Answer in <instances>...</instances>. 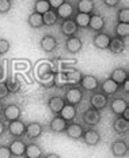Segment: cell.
I'll return each instance as SVG.
<instances>
[{
  "mask_svg": "<svg viewBox=\"0 0 129 158\" xmlns=\"http://www.w3.org/2000/svg\"><path fill=\"white\" fill-rule=\"evenodd\" d=\"M83 95H84V90H82L79 85H71L67 91L64 94V101L65 104L69 105H74V106H79L82 104V100H83Z\"/></svg>",
  "mask_w": 129,
  "mask_h": 158,
  "instance_id": "cell-1",
  "label": "cell"
},
{
  "mask_svg": "<svg viewBox=\"0 0 129 158\" xmlns=\"http://www.w3.org/2000/svg\"><path fill=\"white\" fill-rule=\"evenodd\" d=\"M79 86H80L82 90H86V91H88V93H94V91L99 90V81L94 75L84 74V75H82Z\"/></svg>",
  "mask_w": 129,
  "mask_h": 158,
  "instance_id": "cell-2",
  "label": "cell"
},
{
  "mask_svg": "<svg viewBox=\"0 0 129 158\" xmlns=\"http://www.w3.org/2000/svg\"><path fill=\"white\" fill-rule=\"evenodd\" d=\"M2 114H3V120L10 123V121L19 120L22 117V109L16 104H8L7 106L3 108Z\"/></svg>",
  "mask_w": 129,
  "mask_h": 158,
  "instance_id": "cell-3",
  "label": "cell"
},
{
  "mask_svg": "<svg viewBox=\"0 0 129 158\" xmlns=\"http://www.w3.org/2000/svg\"><path fill=\"white\" fill-rule=\"evenodd\" d=\"M7 131H8V134L14 138V139H21V138L25 136L26 123L25 121H22L21 118H19V120H15V121H10L8 127H7Z\"/></svg>",
  "mask_w": 129,
  "mask_h": 158,
  "instance_id": "cell-4",
  "label": "cell"
},
{
  "mask_svg": "<svg viewBox=\"0 0 129 158\" xmlns=\"http://www.w3.org/2000/svg\"><path fill=\"white\" fill-rule=\"evenodd\" d=\"M109 104V97L105 95L102 91H94L90 97V106L97 110H103Z\"/></svg>",
  "mask_w": 129,
  "mask_h": 158,
  "instance_id": "cell-5",
  "label": "cell"
},
{
  "mask_svg": "<svg viewBox=\"0 0 129 158\" xmlns=\"http://www.w3.org/2000/svg\"><path fill=\"white\" fill-rule=\"evenodd\" d=\"M82 118H83V123L86 124V126L95 127L97 124H99V121H101V112L90 106L83 112Z\"/></svg>",
  "mask_w": 129,
  "mask_h": 158,
  "instance_id": "cell-6",
  "label": "cell"
},
{
  "mask_svg": "<svg viewBox=\"0 0 129 158\" xmlns=\"http://www.w3.org/2000/svg\"><path fill=\"white\" fill-rule=\"evenodd\" d=\"M42 132H44V127H42V124L38 123V121H31V123L26 124L25 136L29 140H37L42 135Z\"/></svg>",
  "mask_w": 129,
  "mask_h": 158,
  "instance_id": "cell-7",
  "label": "cell"
},
{
  "mask_svg": "<svg viewBox=\"0 0 129 158\" xmlns=\"http://www.w3.org/2000/svg\"><path fill=\"white\" fill-rule=\"evenodd\" d=\"M54 11H56V15H57V18L60 19V21L71 19V18H74V15H75V7L69 2H67V0L62 3L60 7L56 8Z\"/></svg>",
  "mask_w": 129,
  "mask_h": 158,
  "instance_id": "cell-8",
  "label": "cell"
},
{
  "mask_svg": "<svg viewBox=\"0 0 129 158\" xmlns=\"http://www.w3.org/2000/svg\"><path fill=\"white\" fill-rule=\"evenodd\" d=\"M82 139L87 146H97L101 142V134L94 127H88L87 130H84Z\"/></svg>",
  "mask_w": 129,
  "mask_h": 158,
  "instance_id": "cell-9",
  "label": "cell"
},
{
  "mask_svg": "<svg viewBox=\"0 0 129 158\" xmlns=\"http://www.w3.org/2000/svg\"><path fill=\"white\" fill-rule=\"evenodd\" d=\"M110 151L114 157L120 158V157H125L128 154V142L125 139H117L111 143L110 146Z\"/></svg>",
  "mask_w": 129,
  "mask_h": 158,
  "instance_id": "cell-10",
  "label": "cell"
},
{
  "mask_svg": "<svg viewBox=\"0 0 129 158\" xmlns=\"http://www.w3.org/2000/svg\"><path fill=\"white\" fill-rule=\"evenodd\" d=\"M64 132L68 135V138L78 140V139H82V136H83L84 128H83V126H82V124L71 121V123H68V126H67V128H65Z\"/></svg>",
  "mask_w": 129,
  "mask_h": 158,
  "instance_id": "cell-11",
  "label": "cell"
},
{
  "mask_svg": "<svg viewBox=\"0 0 129 158\" xmlns=\"http://www.w3.org/2000/svg\"><path fill=\"white\" fill-rule=\"evenodd\" d=\"M120 87L121 86H118V85L115 83L113 79H110V78L105 79L102 83H99V89H101V91L105 95H107V97L115 95V94H117V91L120 90Z\"/></svg>",
  "mask_w": 129,
  "mask_h": 158,
  "instance_id": "cell-12",
  "label": "cell"
},
{
  "mask_svg": "<svg viewBox=\"0 0 129 158\" xmlns=\"http://www.w3.org/2000/svg\"><path fill=\"white\" fill-rule=\"evenodd\" d=\"M26 144L22 139H14L8 143V149L11 151L12 157H16V158H21V157H25V151H26Z\"/></svg>",
  "mask_w": 129,
  "mask_h": 158,
  "instance_id": "cell-13",
  "label": "cell"
},
{
  "mask_svg": "<svg viewBox=\"0 0 129 158\" xmlns=\"http://www.w3.org/2000/svg\"><path fill=\"white\" fill-rule=\"evenodd\" d=\"M105 26H106V21L101 14H91L90 15V22H88V29H91L92 31L99 33L103 31Z\"/></svg>",
  "mask_w": 129,
  "mask_h": 158,
  "instance_id": "cell-14",
  "label": "cell"
},
{
  "mask_svg": "<svg viewBox=\"0 0 129 158\" xmlns=\"http://www.w3.org/2000/svg\"><path fill=\"white\" fill-rule=\"evenodd\" d=\"M83 48V41L78 37V35H71L65 41V49L72 55H76L82 51Z\"/></svg>",
  "mask_w": 129,
  "mask_h": 158,
  "instance_id": "cell-15",
  "label": "cell"
},
{
  "mask_svg": "<svg viewBox=\"0 0 129 158\" xmlns=\"http://www.w3.org/2000/svg\"><path fill=\"white\" fill-rule=\"evenodd\" d=\"M110 40H111L110 34H107L105 31H99V33H95V35L92 37V44L98 49H107Z\"/></svg>",
  "mask_w": 129,
  "mask_h": 158,
  "instance_id": "cell-16",
  "label": "cell"
},
{
  "mask_svg": "<svg viewBox=\"0 0 129 158\" xmlns=\"http://www.w3.org/2000/svg\"><path fill=\"white\" fill-rule=\"evenodd\" d=\"M128 106H129L128 101L122 97H114L113 100L110 101V110L113 112L115 116H121L122 112L127 109Z\"/></svg>",
  "mask_w": 129,
  "mask_h": 158,
  "instance_id": "cell-17",
  "label": "cell"
},
{
  "mask_svg": "<svg viewBox=\"0 0 129 158\" xmlns=\"http://www.w3.org/2000/svg\"><path fill=\"white\" fill-rule=\"evenodd\" d=\"M67 126H68V123L60 116V114H54L53 118L50 120V123H49V130L54 134H61L65 131Z\"/></svg>",
  "mask_w": 129,
  "mask_h": 158,
  "instance_id": "cell-18",
  "label": "cell"
},
{
  "mask_svg": "<svg viewBox=\"0 0 129 158\" xmlns=\"http://www.w3.org/2000/svg\"><path fill=\"white\" fill-rule=\"evenodd\" d=\"M39 47H41V49L44 52H46V53H52V52L57 48V40L52 34H46L41 38V41H39Z\"/></svg>",
  "mask_w": 129,
  "mask_h": 158,
  "instance_id": "cell-19",
  "label": "cell"
},
{
  "mask_svg": "<svg viewBox=\"0 0 129 158\" xmlns=\"http://www.w3.org/2000/svg\"><path fill=\"white\" fill-rule=\"evenodd\" d=\"M79 27L76 26V23L74 22V19H65V21H61L60 25V31L67 37H71V35H76L78 34Z\"/></svg>",
  "mask_w": 129,
  "mask_h": 158,
  "instance_id": "cell-20",
  "label": "cell"
},
{
  "mask_svg": "<svg viewBox=\"0 0 129 158\" xmlns=\"http://www.w3.org/2000/svg\"><path fill=\"white\" fill-rule=\"evenodd\" d=\"M107 49L114 55H120L125 51V41L124 38H120V37H111L110 42H109V47Z\"/></svg>",
  "mask_w": 129,
  "mask_h": 158,
  "instance_id": "cell-21",
  "label": "cell"
},
{
  "mask_svg": "<svg viewBox=\"0 0 129 158\" xmlns=\"http://www.w3.org/2000/svg\"><path fill=\"white\" fill-rule=\"evenodd\" d=\"M58 114H60L67 123H71V121H74L76 118L78 112H76V106H74V105L64 104V106L61 108V110L58 112Z\"/></svg>",
  "mask_w": 129,
  "mask_h": 158,
  "instance_id": "cell-22",
  "label": "cell"
},
{
  "mask_svg": "<svg viewBox=\"0 0 129 158\" xmlns=\"http://www.w3.org/2000/svg\"><path fill=\"white\" fill-rule=\"evenodd\" d=\"M65 101L64 98L60 97V95H52L48 100V108L50 109V112L53 114H58V112L61 110V108L64 106Z\"/></svg>",
  "mask_w": 129,
  "mask_h": 158,
  "instance_id": "cell-23",
  "label": "cell"
},
{
  "mask_svg": "<svg viewBox=\"0 0 129 158\" xmlns=\"http://www.w3.org/2000/svg\"><path fill=\"white\" fill-rule=\"evenodd\" d=\"M109 78L113 79L118 86H121V85L128 79V70H127V68H124V67L114 68V70L111 71V74H110V77H109Z\"/></svg>",
  "mask_w": 129,
  "mask_h": 158,
  "instance_id": "cell-24",
  "label": "cell"
},
{
  "mask_svg": "<svg viewBox=\"0 0 129 158\" xmlns=\"http://www.w3.org/2000/svg\"><path fill=\"white\" fill-rule=\"evenodd\" d=\"M26 158H42L44 157V151H42L41 146L37 143H29L26 144V151H25Z\"/></svg>",
  "mask_w": 129,
  "mask_h": 158,
  "instance_id": "cell-25",
  "label": "cell"
},
{
  "mask_svg": "<svg viewBox=\"0 0 129 158\" xmlns=\"http://www.w3.org/2000/svg\"><path fill=\"white\" fill-rule=\"evenodd\" d=\"M76 10H78V12H82V14L91 15L95 10V2L94 0H79L78 4H76Z\"/></svg>",
  "mask_w": 129,
  "mask_h": 158,
  "instance_id": "cell-26",
  "label": "cell"
},
{
  "mask_svg": "<svg viewBox=\"0 0 129 158\" xmlns=\"http://www.w3.org/2000/svg\"><path fill=\"white\" fill-rule=\"evenodd\" d=\"M113 128H114L115 132L120 134V135L127 134L129 131V121L125 120V118H122L121 116H117L113 121Z\"/></svg>",
  "mask_w": 129,
  "mask_h": 158,
  "instance_id": "cell-27",
  "label": "cell"
},
{
  "mask_svg": "<svg viewBox=\"0 0 129 158\" xmlns=\"http://www.w3.org/2000/svg\"><path fill=\"white\" fill-rule=\"evenodd\" d=\"M27 23L31 29H41L44 26V21H42V15L38 14V12L33 11L27 18Z\"/></svg>",
  "mask_w": 129,
  "mask_h": 158,
  "instance_id": "cell-28",
  "label": "cell"
},
{
  "mask_svg": "<svg viewBox=\"0 0 129 158\" xmlns=\"http://www.w3.org/2000/svg\"><path fill=\"white\" fill-rule=\"evenodd\" d=\"M74 22L76 23L79 29H87L88 22H90V15L88 14H82V12H76L74 15Z\"/></svg>",
  "mask_w": 129,
  "mask_h": 158,
  "instance_id": "cell-29",
  "label": "cell"
},
{
  "mask_svg": "<svg viewBox=\"0 0 129 158\" xmlns=\"http://www.w3.org/2000/svg\"><path fill=\"white\" fill-rule=\"evenodd\" d=\"M4 83H6V86H7L8 91L12 93V94L19 93V90H21V82H19L18 79H14L10 74H8V77H7V79H6Z\"/></svg>",
  "mask_w": 129,
  "mask_h": 158,
  "instance_id": "cell-30",
  "label": "cell"
},
{
  "mask_svg": "<svg viewBox=\"0 0 129 158\" xmlns=\"http://www.w3.org/2000/svg\"><path fill=\"white\" fill-rule=\"evenodd\" d=\"M42 21H44V26H53L57 23L58 18L56 15V11L54 10H49L48 12L42 14Z\"/></svg>",
  "mask_w": 129,
  "mask_h": 158,
  "instance_id": "cell-31",
  "label": "cell"
},
{
  "mask_svg": "<svg viewBox=\"0 0 129 158\" xmlns=\"http://www.w3.org/2000/svg\"><path fill=\"white\" fill-rule=\"evenodd\" d=\"M82 75L83 74L79 70H75V68L65 72V77H67V81L69 85H79V82H80V79H82Z\"/></svg>",
  "mask_w": 129,
  "mask_h": 158,
  "instance_id": "cell-32",
  "label": "cell"
},
{
  "mask_svg": "<svg viewBox=\"0 0 129 158\" xmlns=\"http://www.w3.org/2000/svg\"><path fill=\"white\" fill-rule=\"evenodd\" d=\"M49 10H52L50 4H49L48 0H35L34 3V12H38V14H45Z\"/></svg>",
  "mask_w": 129,
  "mask_h": 158,
  "instance_id": "cell-33",
  "label": "cell"
},
{
  "mask_svg": "<svg viewBox=\"0 0 129 158\" xmlns=\"http://www.w3.org/2000/svg\"><path fill=\"white\" fill-rule=\"evenodd\" d=\"M114 34L115 37L127 38L129 35V23H117L114 29Z\"/></svg>",
  "mask_w": 129,
  "mask_h": 158,
  "instance_id": "cell-34",
  "label": "cell"
},
{
  "mask_svg": "<svg viewBox=\"0 0 129 158\" xmlns=\"http://www.w3.org/2000/svg\"><path fill=\"white\" fill-rule=\"evenodd\" d=\"M117 23H129V7H121L117 11Z\"/></svg>",
  "mask_w": 129,
  "mask_h": 158,
  "instance_id": "cell-35",
  "label": "cell"
},
{
  "mask_svg": "<svg viewBox=\"0 0 129 158\" xmlns=\"http://www.w3.org/2000/svg\"><path fill=\"white\" fill-rule=\"evenodd\" d=\"M12 7L11 0H0V14H7Z\"/></svg>",
  "mask_w": 129,
  "mask_h": 158,
  "instance_id": "cell-36",
  "label": "cell"
},
{
  "mask_svg": "<svg viewBox=\"0 0 129 158\" xmlns=\"http://www.w3.org/2000/svg\"><path fill=\"white\" fill-rule=\"evenodd\" d=\"M10 48H11V44H10L8 40L0 38V56L7 53V52L10 51Z\"/></svg>",
  "mask_w": 129,
  "mask_h": 158,
  "instance_id": "cell-37",
  "label": "cell"
},
{
  "mask_svg": "<svg viewBox=\"0 0 129 158\" xmlns=\"http://www.w3.org/2000/svg\"><path fill=\"white\" fill-rule=\"evenodd\" d=\"M10 95V91H8V89L7 86H6V83L4 82H0V100H6Z\"/></svg>",
  "mask_w": 129,
  "mask_h": 158,
  "instance_id": "cell-38",
  "label": "cell"
},
{
  "mask_svg": "<svg viewBox=\"0 0 129 158\" xmlns=\"http://www.w3.org/2000/svg\"><path fill=\"white\" fill-rule=\"evenodd\" d=\"M0 158H12L8 146H0Z\"/></svg>",
  "mask_w": 129,
  "mask_h": 158,
  "instance_id": "cell-39",
  "label": "cell"
},
{
  "mask_svg": "<svg viewBox=\"0 0 129 158\" xmlns=\"http://www.w3.org/2000/svg\"><path fill=\"white\" fill-rule=\"evenodd\" d=\"M102 2H103V4L106 6V7H109V8H114V7H117V6L120 4L121 0H102Z\"/></svg>",
  "mask_w": 129,
  "mask_h": 158,
  "instance_id": "cell-40",
  "label": "cell"
},
{
  "mask_svg": "<svg viewBox=\"0 0 129 158\" xmlns=\"http://www.w3.org/2000/svg\"><path fill=\"white\" fill-rule=\"evenodd\" d=\"M48 2H49V4H50L52 10H56L57 7H60L62 3L65 2V0H48Z\"/></svg>",
  "mask_w": 129,
  "mask_h": 158,
  "instance_id": "cell-41",
  "label": "cell"
},
{
  "mask_svg": "<svg viewBox=\"0 0 129 158\" xmlns=\"http://www.w3.org/2000/svg\"><path fill=\"white\" fill-rule=\"evenodd\" d=\"M6 123H7V121H4L3 118H0V136L7 131V126H6Z\"/></svg>",
  "mask_w": 129,
  "mask_h": 158,
  "instance_id": "cell-42",
  "label": "cell"
},
{
  "mask_svg": "<svg viewBox=\"0 0 129 158\" xmlns=\"http://www.w3.org/2000/svg\"><path fill=\"white\" fill-rule=\"evenodd\" d=\"M121 87L124 89V91H125V93H127V94L129 93V79H127V81H125L124 83L121 85Z\"/></svg>",
  "mask_w": 129,
  "mask_h": 158,
  "instance_id": "cell-43",
  "label": "cell"
},
{
  "mask_svg": "<svg viewBox=\"0 0 129 158\" xmlns=\"http://www.w3.org/2000/svg\"><path fill=\"white\" fill-rule=\"evenodd\" d=\"M42 158H60V156H58V154H56V153H46Z\"/></svg>",
  "mask_w": 129,
  "mask_h": 158,
  "instance_id": "cell-44",
  "label": "cell"
},
{
  "mask_svg": "<svg viewBox=\"0 0 129 158\" xmlns=\"http://www.w3.org/2000/svg\"><path fill=\"white\" fill-rule=\"evenodd\" d=\"M121 117L122 118H125V120H128L129 121V106L125 109L124 112H122V114H121Z\"/></svg>",
  "mask_w": 129,
  "mask_h": 158,
  "instance_id": "cell-45",
  "label": "cell"
},
{
  "mask_svg": "<svg viewBox=\"0 0 129 158\" xmlns=\"http://www.w3.org/2000/svg\"><path fill=\"white\" fill-rule=\"evenodd\" d=\"M3 79H4V67L0 64V82H2Z\"/></svg>",
  "mask_w": 129,
  "mask_h": 158,
  "instance_id": "cell-46",
  "label": "cell"
},
{
  "mask_svg": "<svg viewBox=\"0 0 129 158\" xmlns=\"http://www.w3.org/2000/svg\"><path fill=\"white\" fill-rule=\"evenodd\" d=\"M3 108L4 106H3V102H2V100H0V114H2V112H3Z\"/></svg>",
  "mask_w": 129,
  "mask_h": 158,
  "instance_id": "cell-47",
  "label": "cell"
},
{
  "mask_svg": "<svg viewBox=\"0 0 129 158\" xmlns=\"http://www.w3.org/2000/svg\"><path fill=\"white\" fill-rule=\"evenodd\" d=\"M25 158H26V157H25Z\"/></svg>",
  "mask_w": 129,
  "mask_h": 158,
  "instance_id": "cell-48",
  "label": "cell"
}]
</instances>
